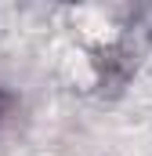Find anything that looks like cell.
<instances>
[{
    "label": "cell",
    "instance_id": "1",
    "mask_svg": "<svg viewBox=\"0 0 152 156\" xmlns=\"http://www.w3.org/2000/svg\"><path fill=\"white\" fill-rule=\"evenodd\" d=\"M11 102H15V98H11L7 91H0V123H4V116H7V113H11Z\"/></svg>",
    "mask_w": 152,
    "mask_h": 156
}]
</instances>
